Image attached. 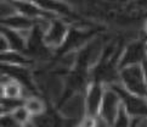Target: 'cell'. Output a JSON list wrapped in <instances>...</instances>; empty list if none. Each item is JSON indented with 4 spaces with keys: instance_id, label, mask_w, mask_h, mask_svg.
I'll return each instance as SVG.
<instances>
[{
    "instance_id": "6da1fadb",
    "label": "cell",
    "mask_w": 147,
    "mask_h": 127,
    "mask_svg": "<svg viewBox=\"0 0 147 127\" xmlns=\"http://www.w3.org/2000/svg\"><path fill=\"white\" fill-rule=\"evenodd\" d=\"M120 82L130 93L147 99V82L142 65H135L119 70Z\"/></svg>"
},
{
    "instance_id": "7a4b0ae2",
    "label": "cell",
    "mask_w": 147,
    "mask_h": 127,
    "mask_svg": "<svg viewBox=\"0 0 147 127\" xmlns=\"http://www.w3.org/2000/svg\"><path fill=\"white\" fill-rule=\"evenodd\" d=\"M109 88H112L118 94L120 103H122L128 115L136 116L139 119L147 116V99L130 93L119 84H112V86H109Z\"/></svg>"
},
{
    "instance_id": "3957f363",
    "label": "cell",
    "mask_w": 147,
    "mask_h": 127,
    "mask_svg": "<svg viewBox=\"0 0 147 127\" xmlns=\"http://www.w3.org/2000/svg\"><path fill=\"white\" fill-rule=\"evenodd\" d=\"M60 114L63 116L65 119L74 121V122L80 124L84 111L86 110L85 104V95H83L82 92L71 94L60 103Z\"/></svg>"
},
{
    "instance_id": "277c9868",
    "label": "cell",
    "mask_w": 147,
    "mask_h": 127,
    "mask_svg": "<svg viewBox=\"0 0 147 127\" xmlns=\"http://www.w3.org/2000/svg\"><path fill=\"white\" fill-rule=\"evenodd\" d=\"M147 59L146 44L141 40H135L129 43L123 51L119 60L118 68H124L135 65H142L144 61Z\"/></svg>"
},
{
    "instance_id": "5b68a950",
    "label": "cell",
    "mask_w": 147,
    "mask_h": 127,
    "mask_svg": "<svg viewBox=\"0 0 147 127\" xmlns=\"http://www.w3.org/2000/svg\"><path fill=\"white\" fill-rule=\"evenodd\" d=\"M120 108H122V103H120L118 94L112 88L106 89L101 105V115H102V120L106 122L107 126L113 127L115 120L118 117Z\"/></svg>"
},
{
    "instance_id": "8992f818",
    "label": "cell",
    "mask_w": 147,
    "mask_h": 127,
    "mask_svg": "<svg viewBox=\"0 0 147 127\" xmlns=\"http://www.w3.org/2000/svg\"><path fill=\"white\" fill-rule=\"evenodd\" d=\"M34 127H78V122L65 119L61 114L56 111H49L46 109L45 113L32 117Z\"/></svg>"
},
{
    "instance_id": "52a82bcc",
    "label": "cell",
    "mask_w": 147,
    "mask_h": 127,
    "mask_svg": "<svg viewBox=\"0 0 147 127\" xmlns=\"http://www.w3.org/2000/svg\"><path fill=\"white\" fill-rule=\"evenodd\" d=\"M68 29L67 23H65L63 21L54 18L50 25L49 29L45 32L44 34V42L50 49L52 48H61L63 45L65 40L68 36Z\"/></svg>"
},
{
    "instance_id": "ba28073f",
    "label": "cell",
    "mask_w": 147,
    "mask_h": 127,
    "mask_svg": "<svg viewBox=\"0 0 147 127\" xmlns=\"http://www.w3.org/2000/svg\"><path fill=\"white\" fill-rule=\"evenodd\" d=\"M103 94H105V89L102 83H97V82L90 83V86L88 88V94L85 95L88 116L94 117V116L97 115V113H100L103 100Z\"/></svg>"
},
{
    "instance_id": "9c48e42d",
    "label": "cell",
    "mask_w": 147,
    "mask_h": 127,
    "mask_svg": "<svg viewBox=\"0 0 147 127\" xmlns=\"http://www.w3.org/2000/svg\"><path fill=\"white\" fill-rule=\"evenodd\" d=\"M1 36L6 38L11 51L26 53V50H27V38L21 34V32L7 27H1Z\"/></svg>"
},
{
    "instance_id": "30bf717a",
    "label": "cell",
    "mask_w": 147,
    "mask_h": 127,
    "mask_svg": "<svg viewBox=\"0 0 147 127\" xmlns=\"http://www.w3.org/2000/svg\"><path fill=\"white\" fill-rule=\"evenodd\" d=\"M24 108L28 110V113L33 116L40 115L46 111V105L44 103L43 99H40L38 95H33V97H29L28 99L24 100Z\"/></svg>"
},
{
    "instance_id": "8fae6325",
    "label": "cell",
    "mask_w": 147,
    "mask_h": 127,
    "mask_svg": "<svg viewBox=\"0 0 147 127\" xmlns=\"http://www.w3.org/2000/svg\"><path fill=\"white\" fill-rule=\"evenodd\" d=\"M22 107H24V99H11V98L1 99V111L4 114H12L15 110Z\"/></svg>"
},
{
    "instance_id": "7c38bea8",
    "label": "cell",
    "mask_w": 147,
    "mask_h": 127,
    "mask_svg": "<svg viewBox=\"0 0 147 127\" xmlns=\"http://www.w3.org/2000/svg\"><path fill=\"white\" fill-rule=\"evenodd\" d=\"M0 122L1 127H22V124L12 114H3Z\"/></svg>"
},
{
    "instance_id": "4fadbf2b",
    "label": "cell",
    "mask_w": 147,
    "mask_h": 127,
    "mask_svg": "<svg viewBox=\"0 0 147 127\" xmlns=\"http://www.w3.org/2000/svg\"><path fill=\"white\" fill-rule=\"evenodd\" d=\"M12 115L16 117L21 124H24L26 121H28V119H29V113H28V110L26 109L24 107H22V108H18L17 110H15L13 113H12Z\"/></svg>"
},
{
    "instance_id": "5bb4252c",
    "label": "cell",
    "mask_w": 147,
    "mask_h": 127,
    "mask_svg": "<svg viewBox=\"0 0 147 127\" xmlns=\"http://www.w3.org/2000/svg\"><path fill=\"white\" fill-rule=\"evenodd\" d=\"M142 67H144V72H145V77H146V82H147V59L144 61L142 64Z\"/></svg>"
},
{
    "instance_id": "9a60e30c",
    "label": "cell",
    "mask_w": 147,
    "mask_h": 127,
    "mask_svg": "<svg viewBox=\"0 0 147 127\" xmlns=\"http://www.w3.org/2000/svg\"><path fill=\"white\" fill-rule=\"evenodd\" d=\"M144 29H145V34L147 36V21L145 22V27H144Z\"/></svg>"
},
{
    "instance_id": "2e32d148",
    "label": "cell",
    "mask_w": 147,
    "mask_h": 127,
    "mask_svg": "<svg viewBox=\"0 0 147 127\" xmlns=\"http://www.w3.org/2000/svg\"><path fill=\"white\" fill-rule=\"evenodd\" d=\"M26 127H34L33 125H28V126H26Z\"/></svg>"
},
{
    "instance_id": "e0dca14e",
    "label": "cell",
    "mask_w": 147,
    "mask_h": 127,
    "mask_svg": "<svg viewBox=\"0 0 147 127\" xmlns=\"http://www.w3.org/2000/svg\"><path fill=\"white\" fill-rule=\"evenodd\" d=\"M146 51H147V43H146Z\"/></svg>"
},
{
    "instance_id": "ac0fdd59",
    "label": "cell",
    "mask_w": 147,
    "mask_h": 127,
    "mask_svg": "<svg viewBox=\"0 0 147 127\" xmlns=\"http://www.w3.org/2000/svg\"><path fill=\"white\" fill-rule=\"evenodd\" d=\"M78 127H80V126H78Z\"/></svg>"
}]
</instances>
